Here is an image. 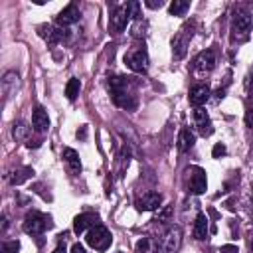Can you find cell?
Wrapping results in <instances>:
<instances>
[{"instance_id": "obj_33", "label": "cell", "mask_w": 253, "mask_h": 253, "mask_svg": "<svg viewBox=\"0 0 253 253\" xmlns=\"http://www.w3.org/2000/svg\"><path fill=\"white\" fill-rule=\"evenodd\" d=\"M251 251H253V237H251Z\"/></svg>"}, {"instance_id": "obj_20", "label": "cell", "mask_w": 253, "mask_h": 253, "mask_svg": "<svg viewBox=\"0 0 253 253\" xmlns=\"http://www.w3.org/2000/svg\"><path fill=\"white\" fill-rule=\"evenodd\" d=\"M79 89H81V81H79L77 77H71V79L67 81V85H65V97H67L69 101H73V99L79 95Z\"/></svg>"}, {"instance_id": "obj_13", "label": "cell", "mask_w": 253, "mask_h": 253, "mask_svg": "<svg viewBox=\"0 0 253 253\" xmlns=\"http://www.w3.org/2000/svg\"><path fill=\"white\" fill-rule=\"evenodd\" d=\"M32 125H34V128L38 132H45L49 128V117H47V111L42 105H38L34 109V113H32Z\"/></svg>"}, {"instance_id": "obj_18", "label": "cell", "mask_w": 253, "mask_h": 253, "mask_svg": "<svg viewBox=\"0 0 253 253\" xmlns=\"http://www.w3.org/2000/svg\"><path fill=\"white\" fill-rule=\"evenodd\" d=\"M194 237L196 239H206L208 237V217L204 213H198L196 223H194Z\"/></svg>"}, {"instance_id": "obj_26", "label": "cell", "mask_w": 253, "mask_h": 253, "mask_svg": "<svg viewBox=\"0 0 253 253\" xmlns=\"http://www.w3.org/2000/svg\"><path fill=\"white\" fill-rule=\"evenodd\" d=\"M136 251H138V253H148V251H150V239H148V237H142V239L136 243Z\"/></svg>"}, {"instance_id": "obj_21", "label": "cell", "mask_w": 253, "mask_h": 253, "mask_svg": "<svg viewBox=\"0 0 253 253\" xmlns=\"http://www.w3.org/2000/svg\"><path fill=\"white\" fill-rule=\"evenodd\" d=\"M32 174H34V170H32V168H18L16 172H12L10 182H12L14 186H16V184H22V182H26Z\"/></svg>"}, {"instance_id": "obj_8", "label": "cell", "mask_w": 253, "mask_h": 253, "mask_svg": "<svg viewBox=\"0 0 253 253\" xmlns=\"http://www.w3.org/2000/svg\"><path fill=\"white\" fill-rule=\"evenodd\" d=\"M194 125H196V128H198V132H200L202 136H210V134L213 132V125H211V121H210V115H208L206 109H202V107L194 109Z\"/></svg>"}, {"instance_id": "obj_15", "label": "cell", "mask_w": 253, "mask_h": 253, "mask_svg": "<svg viewBox=\"0 0 253 253\" xmlns=\"http://www.w3.org/2000/svg\"><path fill=\"white\" fill-rule=\"evenodd\" d=\"M95 225H99V217H97L95 213H81V215H77L75 221H73V231L79 235V233H83L87 227H95Z\"/></svg>"}, {"instance_id": "obj_3", "label": "cell", "mask_w": 253, "mask_h": 253, "mask_svg": "<svg viewBox=\"0 0 253 253\" xmlns=\"http://www.w3.org/2000/svg\"><path fill=\"white\" fill-rule=\"evenodd\" d=\"M251 30V14L247 10H237L233 14V20H231V32H233V40L239 38L243 40Z\"/></svg>"}, {"instance_id": "obj_29", "label": "cell", "mask_w": 253, "mask_h": 253, "mask_svg": "<svg viewBox=\"0 0 253 253\" xmlns=\"http://www.w3.org/2000/svg\"><path fill=\"white\" fill-rule=\"evenodd\" d=\"M71 253H85V247L81 243H73L71 245Z\"/></svg>"}, {"instance_id": "obj_16", "label": "cell", "mask_w": 253, "mask_h": 253, "mask_svg": "<svg viewBox=\"0 0 253 253\" xmlns=\"http://www.w3.org/2000/svg\"><path fill=\"white\" fill-rule=\"evenodd\" d=\"M61 156H63V160L67 162V166L71 168L73 174H79L81 172V160H79V154L73 148H63Z\"/></svg>"}, {"instance_id": "obj_7", "label": "cell", "mask_w": 253, "mask_h": 253, "mask_svg": "<svg viewBox=\"0 0 253 253\" xmlns=\"http://www.w3.org/2000/svg\"><path fill=\"white\" fill-rule=\"evenodd\" d=\"M182 245V231L180 227H170L162 241V253H178Z\"/></svg>"}, {"instance_id": "obj_27", "label": "cell", "mask_w": 253, "mask_h": 253, "mask_svg": "<svg viewBox=\"0 0 253 253\" xmlns=\"http://www.w3.org/2000/svg\"><path fill=\"white\" fill-rule=\"evenodd\" d=\"M211 154H213V158H221V156L225 154V144H221V142H219V144H215Z\"/></svg>"}, {"instance_id": "obj_1", "label": "cell", "mask_w": 253, "mask_h": 253, "mask_svg": "<svg viewBox=\"0 0 253 253\" xmlns=\"http://www.w3.org/2000/svg\"><path fill=\"white\" fill-rule=\"evenodd\" d=\"M49 227H51V217L43 215L40 211H30L24 217V223H22V229L26 233H30V235H40V233H43Z\"/></svg>"}, {"instance_id": "obj_30", "label": "cell", "mask_w": 253, "mask_h": 253, "mask_svg": "<svg viewBox=\"0 0 253 253\" xmlns=\"http://www.w3.org/2000/svg\"><path fill=\"white\" fill-rule=\"evenodd\" d=\"M85 136H87V125H83L79 130H77V138H81V140H85Z\"/></svg>"}, {"instance_id": "obj_31", "label": "cell", "mask_w": 253, "mask_h": 253, "mask_svg": "<svg viewBox=\"0 0 253 253\" xmlns=\"http://www.w3.org/2000/svg\"><path fill=\"white\" fill-rule=\"evenodd\" d=\"M146 6H148V8H160V6H162V2H160V0H158V2L148 0V2H146Z\"/></svg>"}, {"instance_id": "obj_17", "label": "cell", "mask_w": 253, "mask_h": 253, "mask_svg": "<svg viewBox=\"0 0 253 253\" xmlns=\"http://www.w3.org/2000/svg\"><path fill=\"white\" fill-rule=\"evenodd\" d=\"M194 142H196L194 132H192L190 128H182L180 134H178V148H180L182 152H188V150L194 146Z\"/></svg>"}, {"instance_id": "obj_9", "label": "cell", "mask_w": 253, "mask_h": 253, "mask_svg": "<svg viewBox=\"0 0 253 253\" xmlns=\"http://www.w3.org/2000/svg\"><path fill=\"white\" fill-rule=\"evenodd\" d=\"M215 67V51L213 49H206L202 53H198V57L194 59V69L200 73H210Z\"/></svg>"}, {"instance_id": "obj_4", "label": "cell", "mask_w": 253, "mask_h": 253, "mask_svg": "<svg viewBox=\"0 0 253 253\" xmlns=\"http://www.w3.org/2000/svg\"><path fill=\"white\" fill-rule=\"evenodd\" d=\"M190 38H192V28L190 26H184L172 40V55L174 59H182L188 51V43H190Z\"/></svg>"}, {"instance_id": "obj_14", "label": "cell", "mask_w": 253, "mask_h": 253, "mask_svg": "<svg viewBox=\"0 0 253 253\" xmlns=\"http://www.w3.org/2000/svg\"><path fill=\"white\" fill-rule=\"evenodd\" d=\"M210 93H211V91H210L208 85H194L192 91H190V97H188V99H190V105H194L196 109L202 107V105L210 99Z\"/></svg>"}, {"instance_id": "obj_32", "label": "cell", "mask_w": 253, "mask_h": 253, "mask_svg": "<svg viewBox=\"0 0 253 253\" xmlns=\"http://www.w3.org/2000/svg\"><path fill=\"white\" fill-rule=\"evenodd\" d=\"M53 253H67V251H65V245H57V247L53 249Z\"/></svg>"}, {"instance_id": "obj_10", "label": "cell", "mask_w": 253, "mask_h": 253, "mask_svg": "<svg viewBox=\"0 0 253 253\" xmlns=\"http://www.w3.org/2000/svg\"><path fill=\"white\" fill-rule=\"evenodd\" d=\"M160 204H162V196L158 192H144L136 200V210L138 211H152V210L160 208Z\"/></svg>"}, {"instance_id": "obj_28", "label": "cell", "mask_w": 253, "mask_h": 253, "mask_svg": "<svg viewBox=\"0 0 253 253\" xmlns=\"http://www.w3.org/2000/svg\"><path fill=\"white\" fill-rule=\"evenodd\" d=\"M219 253H239V249H237V245L227 243V245H223V247H221V251H219Z\"/></svg>"}, {"instance_id": "obj_34", "label": "cell", "mask_w": 253, "mask_h": 253, "mask_svg": "<svg viewBox=\"0 0 253 253\" xmlns=\"http://www.w3.org/2000/svg\"><path fill=\"white\" fill-rule=\"evenodd\" d=\"M117 253H121V251H117Z\"/></svg>"}, {"instance_id": "obj_6", "label": "cell", "mask_w": 253, "mask_h": 253, "mask_svg": "<svg viewBox=\"0 0 253 253\" xmlns=\"http://www.w3.org/2000/svg\"><path fill=\"white\" fill-rule=\"evenodd\" d=\"M190 174V190L194 194H204L208 190V180H206V172L200 166H190L188 168Z\"/></svg>"}, {"instance_id": "obj_24", "label": "cell", "mask_w": 253, "mask_h": 253, "mask_svg": "<svg viewBox=\"0 0 253 253\" xmlns=\"http://www.w3.org/2000/svg\"><path fill=\"white\" fill-rule=\"evenodd\" d=\"M245 123L247 126L253 130V91H249V97H247V111H245Z\"/></svg>"}, {"instance_id": "obj_22", "label": "cell", "mask_w": 253, "mask_h": 253, "mask_svg": "<svg viewBox=\"0 0 253 253\" xmlns=\"http://www.w3.org/2000/svg\"><path fill=\"white\" fill-rule=\"evenodd\" d=\"M28 132H30V126H26V123H22V121L14 123V126H12V136H14L16 140H24V138L28 136Z\"/></svg>"}, {"instance_id": "obj_2", "label": "cell", "mask_w": 253, "mask_h": 253, "mask_svg": "<svg viewBox=\"0 0 253 253\" xmlns=\"http://www.w3.org/2000/svg\"><path fill=\"white\" fill-rule=\"evenodd\" d=\"M111 241H113L111 231L105 225H101V223L95 225V227H91L89 233H87V243L93 249H97V251H107L109 245H111Z\"/></svg>"}, {"instance_id": "obj_11", "label": "cell", "mask_w": 253, "mask_h": 253, "mask_svg": "<svg viewBox=\"0 0 253 253\" xmlns=\"http://www.w3.org/2000/svg\"><path fill=\"white\" fill-rule=\"evenodd\" d=\"M128 20H130L128 6H126V4H125V6H119V8L115 10V14L111 16V28H113L115 32H123V30L126 28Z\"/></svg>"}, {"instance_id": "obj_25", "label": "cell", "mask_w": 253, "mask_h": 253, "mask_svg": "<svg viewBox=\"0 0 253 253\" xmlns=\"http://www.w3.org/2000/svg\"><path fill=\"white\" fill-rule=\"evenodd\" d=\"M18 251H20L18 241H4L2 243V253H18Z\"/></svg>"}, {"instance_id": "obj_12", "label": "cell", "mask_w": 253, "mask_h": 253, "mask_svg": "<svg viewBox=\"0 0 253 253\" xmlns=\"http://www.w3.org/2000/svg\"><path fill=\"white\" fill-rule=\"evenodd\" d=\"M77 20H79V10H77V6H75V4L65 6V8L57 14V18H55V22H57V26H59V28H65V26H69V24L77 22Z\"/></svg>"}, {"instance_id": "obj_19", "label": "cell", "mask_w": 253, "mask_h": 253, "mask_svg": "<svg viewBox=\"0 0 253 253\" xmlns=\"http://www.w3.org/2000/svg\"><path fill=\"white\" fill-rule=\"evenodd\" d=\"M16 85H18V73L8 71L4 75V79H2V93H4V97H8L12 93V89H16Z\"/></svg>"}, {"instance_id": "obj_5", "label": "cell", "mask_w": 253, "mask_h": 253, "mask_svg": "<svg viewBox=\"0 0 253 253\" xmlns=\"http://www.w3.org/2000/svg\"><path fill=\"white\" fill-rule=\"evenodd\" d=\"M125 63L132 71H136V73H146V69H148V55H146L144 49H134V51L125 55Z\"/></svg>"}, {"instance_id": "obj_23", "label": "cell", "mask_w": 253, "mask_h": 253, "mask_svg": "<svg viewBox=\"0 0 253 253\" xmlns=\"http://www.w3.org/2000/svg\"><path fill=\"white\" fill-rule=\"evenodd\" d=\"M188 8H190V2H186V0H174V2L170 4L168 12H170L172 16H182Z\"/></svg>"}]
</instances>
